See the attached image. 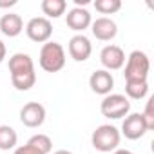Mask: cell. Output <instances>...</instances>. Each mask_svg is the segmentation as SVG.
<instances>
[{"label":"cell","mask_w":154,"mask_h":154,"mask_svg":"<svg viewBox=\"0 0 154 154\" xmlns=\"http://www.w3.org/2000/svg\"><path fill=\"white\" fill-rule=\"evenodd\" d=\"M11 82L17 91H29L36 82V72L33 58L26 53H15L9 58Z\"/></svg>","instance_id":"1"},{"label":"cell","mask_w":154,"mask_h":154,"mask_svg":"<svg viewBox=\"0 0 154 154\" xmlns=\"http://www.w3.org/2000/svg\"><path fill=\"white\" fill-rule=\"evenodd\" d=\"M40 67L45 72H58L65 65V51L58 42H45L40 49Z\"/></svg>","instance_id":"2"},{"label":"cell","mask_w":154,"mask_h":154,"mask_svg":"<svg viewBox=\"0 0 154 154\" xmlns=\"http://www.w3.org/2000/svg\"><path fill=\"white\" fill-rule=\"evenodd\" d=\"M120 140H122V134L120 131L114 127V125H100L96 127V131L93 132L91 136V143L96 150L100 152H111V150H116L118 145H120Z\"/></svg>","instance_id":"3"},{"label":"cell","mask_w":154,"mask_h":154,"mask_svg":"<svg viewBox=\"0 0 154 154\" xmlns=\"http://www.w3.org/2000/svg\"><path fill=\"white\" fill-rule=\"evenodd\" d=\"M150 71V60L143 51H132L125 63V80H147Z\"/></svg>","instance_id":"4"},{"label":"cell","mask_w":154,"mask_h":154,"mask_svg":"<svg viewBox=\"0 0 154 154\" xmlns=\"http://www.w3.org/2000/svg\"><path fill=\"white\" fill-rule=\"evenodd\" d=\"M100 111L109 120H120L129 114L131 102L123 94H107V96H103V100L100 103Z\"/></svg>","instance_id":"5"},{"label":"cell","mask_w":154,"mask_h":154,"mask_svg":"<svg viewBox=\"0 0 154 154\" xmlns=\"http://www.w3.org/2000/svg\"><path fill=\"white\" fill-rule=\"evenodd\" d=\"M26 35L29 36V40H33L36 44H45V42H49V38L53 35V24L45 17L31 18L26 26Z\"/></svg>","instance_id":"6"},{"label":"cell","mask_w":154,"mask_h":154,"mask_svg":"<svg viewBox=\"0 0 154 154\" xmlns=\"http://www.w3.org/2000/svg\"><path fill=\"white\" fill-rule=\"evenodd\" d=\"M20 122L26 127L36 129L45 122V107L38 102H29L20 109Z\"/></svg>","instance_id":"7"},{"label":"cell","mask_w":154,"mask_h":154,"mask_svg":"<svg viewBox=\"0 0 154 154\" xmlns=\"http://www.w3.org/2000/svg\"><path fill=\"white\" fill-rule=\"evenodd\" d=\"M147 123L141 116V112H132V114H127L123 123H122V134L127 138V140H140L141 136H145L147 132Z\"/></svg>","instance_id":"8"},{"label":"cell","mask_w":154,"mask_h":154,"mask_svg":"<svg viewBox=\"0 0 154 154\" xmlns=\"http://www.w3.org/2000/svg\"><path fill=\"white\" fill-rule=\"evenodd\" d=\"M100 62L105 71H118L125 63V53L120 45H105L100 53Z\"/></svg>","instance_id":"9"},{"label":"cell","mask_w":154,"mask_h":154,"mask_svg":"<svg viewBox=\"0 0 154 154\" xmlns=\"http://www.w3.org/2000/svg\"><path fill=\"white\" fill-rule=\"evenodd\" d=\"M89 87L93 93L96 94H102V96H107L111 94L112 87H114V78H112V74L105 69H98L91 74V78H89Z\"/></svg>","instance_id":"10"},{"label":"cell","mask_w":154,"mask_h":154,"mask_svg":"<svg viewBox=\"0 0 154 154\" xmlns=\"http://www.w3.org/2000/svg\"><path fill=\"white\" fill-rule=\"evenodd\" d=\"M93 53L91 40L85 35H74L69 40V54L74 62H85Z\"/></svg>","instance_id":"11"},{"label":"cell","mask_w":154,"mask_h":154,"mask_svg":"<svg viewBox=\"0 0 154 154\" xmlns=\"http://www.w3.org/2000/svg\"><path fill=\"white\" fill-rule=\"evenodd\" d=\"M91 31L96 36V40L109 42V40H112L118 35V26H116L114 20H111L107 17H100V18H96L91 24Z\"/></svg>","instance_id":"12"},{"label":"cell","mask_w":154,"mask_h":154,"mask_svg":"<svg viewBox=\"0 0 154 154\" xmlns=\"http://www.w3.org/2000/svg\"><path fill=\"white\" fill-rule=\"evenodd\" d=\"M65 22H67V27L69 29H72V31H76V33L82 35V31L87 29L93 24V18H91V13L87 9H84V8H72L67 13Z\"/></svg>","instance_id":"13"},{"label":"cell","mask_w":154,"mask_h":154,"mask_svg":"<svg viewBox=\"0 0 154 154\" xmlns=\"http://www.w3.org/2000/svg\"><path fill=\"white\" fill-rule=\"evenodd\" d=\"M0 31H2V35H6L9 38L18 36L24 31V20H22V17L17 15V13L4 15L2 18H0Z\"/></svg>","instance_id":"14"},{"label":"cell","mask_w":154,"mask_h":154,"mask_svg":"<svg viewBox=\"0 0 154 154\" xmlns=\"http://www.w3.org/2000/svg\"><path fill=\"white\" fill-rule=\"evenodd\" d=\"M125 93L132 100H141L149 93V82L147 80H125Z\"/></svg>","instance_id":"15"},{"label":"cell","mask_w":154,"mask_h":154,"mask_svg":"<svg viewBox=\"0 0 154 154\" xmlns=\"http://www.w3.org/2000/svg\"><path fill=\"white\" fill-rule=\"evenodd\" d=\"M18 134L9 125H0V150H11L17 147Z\"/></svg>","instance_id":"16"},{"label":"cell","mask_w":154,"mask_h":154,"mask_svg":"<svg viewBox=\"0 0 154 154\" xmlns=\"http://www.w3.org/2000/svg\"><path fill=\"white\" fill-rule=\"evenodd\" d=\"M67 9L65 0H44L42 2V11L49 18H60Z\"/></svg>","instance_id":"17"},{"label":"cell","mask_w":154,"mask_h":154,"mask_svg":"<svg viewBox=\"0 0 154 154\" xmlns=\"http://www.w3.org/2000/svg\"><path fill=\"white\" fill-rule=\"evenodd\" d=\"M94 8L102 15H114L122 9V2L120 0H96Z\"/></svg>","instance_id":"18"},{"label":"cell","mask_w":154,"mask_h":154,"mask_svg":"<svg viewBox=\"0 0 154 154\" xmlns=\"http://www.w3.org/2000/svg\"><path fill=\"white\" fill-rule=\"evenodd\" d=\"M27 143H31L33 147H36V149H38L40 152H44V154H49L51 149H53V141H51V138H49L47 134H35V136L29 138Z\"/></svg>","instance_id":"19"},{"label":"cell","mask_w":154,"mask_h":154,"mask_svg":"<svg viewBox=\"0 0 154 154\" xmlns=\"http://www.w3.org/2000/svg\"><path fill=\"white\" fill-rule=\"evenodd\" d=\"M141 116H143V120H145V123H147V129H149V131L154 129V98H152V96L147 100L145 111L141 112Z\"/></svg>","instance_id":"20"},{"label":"cell","mask_w":154,"mask_h":154,"mask_svg":"<svg viewBox=\"0 0 154 154\" xmlns=\"http://www.w3.org/2000/svg\"><path fill=\"white\" fill-rule=\"evenodd\" d=\"M15 154H44V152H40L36 147H33L31 143H26V145H22V147H17L15 149Z\"/></svg>","instance_id":"21"},{"label":"cell","mask_w":154,"mask_h":154,"mask_svg":"<svg viewBox=\"0 0 154 154\" xmlns=\"http://www.w3.org/2000/svg\"><path fill=\"white\" fill-rule=\"evenodd\" d=\"M6 54H8V49H6V44L0 40V63L4 62V58H6Z\"/></svg>","instance_id":"22"},{"label":"cell","mask_w":154,"mask_h":154,"mask_svg":"<svg viewBox=\"0 0 154 154\" xmlns=\"http://www.w3.org/2000/svg\"><path fill=\"white\" fill-rule=\"evenodd\" d=\"M17 4V0H9V2H0V8H11Z\"/></svg>","instance_id":"23"},{"label":"cell","mask_w":154,"mask_h":154,"mask_svg":"<svg viewBox=\"0 0 154 154\" xmlns=\"http://www.w3.org/2000/svg\"><path fill=\"white\" fill-rule=\"evenodd\" d=\"M112 154H134V152H131V150H125V149H116Z\"/></svg>","instance_id":"24"},{"label":"cell","mask_w":154,"mask_h":154,"mask_svg":"<svg viewBox=\"0 0 154 154\" xmlns=\"http://www.w3.org/2000/svg\"><path fill=\"white\" fill-rule=\"evenodd\" d=\"M53 154H72L71 150H65V149H60V150H56V152H53Z\"/></svg>","instance_id":"25"}]
</instances>
